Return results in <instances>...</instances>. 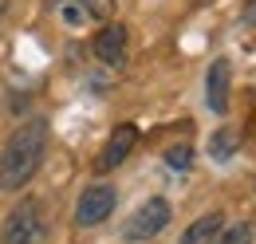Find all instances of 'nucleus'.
I'll list each match as a JSON object with an SVG mask.
<instances>
[{
    "label": "nucleus",
    "instance_id": "obj_1",
    "mask_svg": "<svg viewBox=\"0 0 256 244\" xmlns=\"http://www.w3.org/2000/svg\"><path fill=\"white\" fill-rule=\"evenodd\" d=\"M48 138H52L48 118H28L8 134V142L0 150V193H20L36 178V170L48 154Z\"/></svg>",
    "mask_w": 256,
    "mask_h": 244
},
{
    "label": "nucleus",
    "instance_id": "obj_2",
    "mask_svg": "<svg viewBox=\"0 0 256 244\" xmlns=\"http://www.w3.org/2000/svg\"><path fill=\"white\" fill-rule=\"evenodd\" d=\"M44 240V209L36 197H20V205H12V213L4 216L0 244H40Z\"/></svg>",
    "mask_w": 256,
    "mask_h": 244
},
{
    "label": "nucleus",
    "instance_id": "obj_3",
    "mask_svg": "<svg viewBox=\"0 0 256 244\" xmlns=\"http://www.w3.org/2000/svg\"><path fill=\"white\" fill-rule=\"evenodd\" d=\"M170 201L166 197H150V201H142L138 209H134V216H130L126 224H122V236H126L130 244H142V240H154L162 228L170 224Z\"/></svg>",
    "mask_w": 256,
    "mask_h": 244
},
{
    "label": "nucleus",
    "instance_id": "obj_4",
    "mask_svg": "<svg viewBox=\"0 0 256 244\" xmlns=\"http://www.w3.org/2000/svg\"><path fill=\"white\" fill-rule=\"evenodd\" d=\"M114 201H118V193H114L110 185H91V189H83V197H79V205H75V224H79V228L102 224L106 216L114 213Z\"/></svg>",
    "mask_w": 256,
    "mask_h": 244
},
{
    "label": "nucleus",
    "instance_id": "obj_5",
    "mask_svg": "<svg viewBox=\"0 0 256 244\" xmlns=\"http://www.w3.org/2000/svg\"><path fill=\"white\" fill-rule=\"evenodd\" d=\"M228 87H232V63L228 60H213L209 63V75H205V106L213 114L228 110Z\"/></svg>",
    "mask_w": 256,
    "mask_h": 244
},
{
    "label": "nucleus",
    "instance_id": "obj_6",
    "mask_svg": "<svg viewBox=\"0 0 256 244\" xmlns=\"http://www.w3.org/2000/svg\"><path fill=\"white\" fill-rule=\"evenodd\" d=\"M134 142H138V130H134L130 122H122V126H114V134L106 138V146H102V154H98V170L106 174V170H114V166H122V162H126V154L134 150Z\"/></svg>",
    "mask_w": 256,
    "mask_h": 244
},
{
    "label": "nucleus",
    "instance_id": "obj_7",
    "mask_svg": "<svg viewBox=\"0 0 256 244\" xmlns=\"http://www.w3.org/2000/svg\"><path fill=\"white\" fill-rule=\"evenodd\" d=\"M95 56L102 63H122L126 60V28L122 24H106L95 36Z\"/></svg>",
    "mask_w": 256,
    "mask_h": 244
},
{
    "label": "nucleus",
    "instance_id": "obj_8",
    "mask_svg": "<svg viewBox=\"0 0 256 244\" xmlns=\"http://www.w3.org/2000/svg\"><path fill=\"white\" fill-rule=\"evenodd\" d=\"M221 228H224V213H205L182 232V244H217Z\"/></svg>",
    "mask_w": 256,
    "mask_h": 244
},
{
    "label": "nucleus",
    "instance_id": "obj_9",
    "mask_svg": "<svg viewBox=\"0 0 256 244\" xmlns=\"http://www.w3.org/2000/svg\"><path fill=\"white\" fill-rule=\"evenodd\" d=\"M217 244H252V224L248 220H240V224H232V228H224Z\"/></svg>",
    "mask_w": 256,
    "mask_h": 244
},
{
    "label": "nucleus",
    "instance_id": "obj_10",
    "mask_svg": "<svg viewBox=\"0 0 256 244\" xmlns=\"http://www.w3.org/2000/svg\"><path fill=\"white\" fill-rule=\"evenodd\" d=\"M232 146H236V134H232V130H221V134H217V138H213V142H209V150L217 154V158H228V154H232Z\"/></svg>",
    "mask_w": 256,
    "mask_h": 244
},
{
    "label": "nucleus",
    "instance_id": "obj_11",
    "mask_svg": "<svg viewBox=\"0 0 256 244\" xmlns=\"http://www.w3.org/2000/svg\"><path fill=\"white\" fill-rule=\"evenodd\" d=\"M83 12L95 16V20H106V16L114 12V0H83Z\"/></svg>",
    "mask_w": 256,
    "mask_h": 244
},
{
    "label": "nucleus",
    "instance_id": "obj_12",
    "mask_svg": "<svg viewBox=\"0 0 256 244\" xmlns=\"http://www.w3.org/2000/svg\"><path fill=\"white\" fill-rule=\"evenodd\" d=\"M166 162H170V170H190V146H174L166 154Z\"/></svg>",
    "mask_w": 256,
    "mask_h": 244
},
{
    "label": "nucleus",
    "instance_id": "obj_13",
    "mask_svg": "<svg viewBox=\"0 0 256 244\" xmlns=\"http://www.w3.org/2000/svg\"><path fill=\"white\" fill-rule=\"evenodd\" d=\"M4 12H8V0H0V20H4Z\"/></svg>",
    "mask_w": 256,
    "mask_h": 244
}]
</instances>
